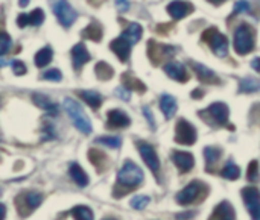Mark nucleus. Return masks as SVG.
Instances as JSON below:
<instances>
[{
  "label": "nucleus",
  "mask_w": 260,
  "mask_h": 220,
  "mask_svg": "<svg viewBox=\"0 0 260 220\" xmlns=\"http://www.w3.org/2000/svg\"><path fill=\"white\" fill-rule=\"evenodd\" d=\"M62 106H64L67 116L70 117V120L73 122L75 128L79 132H82L85 135L91 132V122H90V119L87 117V114L84 113V109L81 108V105L76 100L66 99L64 103H62Z\"/></svg>",
  "instance_id": "f257e3e1"
},
{
  "label": "nucleus",
  "mask_w": 260,
  "mask_h": 220,
  "mask_svg": "<svg viewBox=\"0 0 260 220\" xmlns=\"http://www.w3.org/2000/svg\"><path fill=\"white\" fill-rule=\"evenodd\" d=\"M142 181H143V172L133 161H126L120 167V170L117 172V182L120 186H125V187L133 189V187L140 186Z\"/></svg>",
  "instance_id": "f03ea898"
},
{
  "label": "nucleus",
  "mask_w": 260,
  "mask_h": 220,
  "mask_svg": "<svg viewBox=\"0 0 260 220\" xmlns=\"http://www.w3.org/2000/svg\"><path fill=\"white\" fill-rule=\"evenodd\" d=\"M233 44H235V50L239 55H247V53H250L253 50V47H254V36H253L251 29L247 24H241L236 29Z\"/></svg>",
  "instance_id": "7ed1b4c3"
},
{
  "label": "nucleus",
  "mask_w": 260,
  "mask_h": 220,
  "mask_svg": "<svg viewBox=\"0 0 260 220\" xmlns=\"http://www.w3.org/2000/svg\"><path fill=\"white\" fill-rule=\"evenodd\" d=\"M203 38L210 46V49L213 50V53L216 56H219V58L227 56V53H229V41L221 32H218L216 29L212 27V29H207L203 33Z\"/></svg>",
  "instance_id": "20e7f679"
},
{
  "label": "nucleus",
  "mask_w": 260,
  "mask_h": 220,
  "mask_svg": "<svg viewBox=\"0 0 260 220\" xmlns=\"http://www.w3.org/2000/svg\"><path fill=\"white\" fill-rule=\"evenodd\" d=\"M49 2H50V6L53 9V14L56 15L61 26L69 29L73 24V21L76 20L75 9L70 6V3L67 0H49Z\"/></svg>",
  "instance_id": "39448f33"
},
{
  "label": "nucleus",
  "mask_w": 260,
  "mask_h": 220,
  "mask_svg": "<svg viewBox=\"0 0 260 220\" xmlns=\"http://www.w3.org/2000/svg\"><path fill=\"white\" fill-rule=\"evenodd\" d=\"M175 141L186 146H192L197 141V129L186 119L178 120L175 126Z\"/></svg>",
  "instance_id": "423d86ee"
},
{
  "label": "nucleus",
  "mask_w": 260,
  "mask_h": 220,
  "mask_svg": "<svg viewBox=\"0 0 260 220\" xmlns=\"http://www.w3.org/2000/svg\"><path fill=\"white\" fill-rule=\"evenodd\" d=\"M137 148H139L140 157L145 161V164L151 169L152 173H157L160 170V161H158V155H157L155 149L149 143H143V141H140L137 144Z\"/></svg>",
  "instance_id": "0eeeda50"
},
{
  "label": "nucleus",
  "mask_w": 260,
  "mask_h": 220,
  "mask_svg": "<svg viewBox=\"0 0 260 220\" xmlns=\"http://www.w3.org/2000/svg\"><path fill=\"white\" fill-rule=\"evenodd\" d=\"M242 199L248 213L253 217L260 210V192L256 187H245L242 190Z\"/></svg>",
  "instance_id": "6e6552de"
},
{
  "label": "nucleus",
  "mask_w": 260,
  "mask_h": 220,
  "mask_svg": "<svg viewBox=\"0 0 260 220\" xmlns=\"http://www.w3.org/2000/svg\"><path fill=\"white\" fill-rule=\"evenodd\" d=\"M131 46H133V44H131L126 38H123L122 35L110 43V49H111V50L117 55V58H119L120 61H123V62L129 59Z\"/></svg>",
  "instance_id": "1a4fd4ad"
},
{
  "label": "nucleus",
  "mask_w": 260,
  "mask_h": 220,
  "mask_svg": "<svg viewBox=\"0 0 260 220\" xmlns=\"http://www.w3.org/2000/svg\"><path fill=\"white\" fill-rule=\"evenodd\" d=\"M207 114L218 123V125H225L229 122V106L222 102H216V103H212L209 108H207Z\"/></svg>",
  "instance_id": "9d476101"
},
{
  "label": "nucleus",
  "mask_w": 260,
  "mask_h": 220,
  "mask_svg": "<svg viewBox=\"0 0 260 220\" xmlns=\"http://www.w3.org/2000/svg\"><path fill=\"white\" fill-rule=\"evenodd\" d=\"M192 11H193V6L189 2H183V0H175V2H172L168 6L169 15L172 18H175V20H180V18L187 17Z\"/></svg>",
  "instance_id": "9b49d317"
},
{
  "label": "nucleus",
  "mask_w": 260,
  "mask_h": 220,
  "mask_svg": "<svg viewBox=\"0 0 260 220\" xmlns=\"http://www.w3.org/2000/svg\"><path fill=\"white\" fill-rule=\"evenodd\" d=\"M165 71L169 78L178 81V82H187L189 81V73L186 70V67L180 62L171 61L165 65Z\"/></svg>",
  "instance_id": "f8f14e48"
},
{
  "label": "nucleus",
  "mask_w": 260,
  "mask_h": 220,
  "mask_svg": "<svg viewBox=\"0 0 260 220\" xmlns=\"http://www.w3.org/2000/svg\"><path fill=\"white\" fill-rule=\"evenodd\" d=\"M200 189H201L200 182H192V184H189L187 187H184V189L177 195V202H178L180 205L192 204V202L198 198Z\"/></svg>",
  "instance_id": "ddd939ff"
},
{
  "label": "nucleus",
  "mask_w": 260,
  "mask_h": 220,
  "mask_svg": "<svg viewBox=\"0 0 260 220\" xmlns=\"http://www.w3.org/2000/svg\"><path fill=\"white\" fill-rule=\"evenodd\" d=\"M43 21H44V12H43V9H34L30 14H20L18 18H17V24L20 27H24L27 24L40 26Z\"/></svg>",
  "instance_id": "4468645a"
},
{
  "label": "nucleus",
  "mask_w": 260,
  "mask_h": 220,
  "mask_svg": "<svg viewBox=\"0 0 260 220\" xmlns=\"http://www.w3.org/2000/svg\"><path fill=\"white\" fill-rule=\"evenodd\" d=\"M72 61H73V67L76 70H79L84 64H87L90 61V53L87 50V47L84 44H76L72 49Z\"/></svg>",
  "instance_id": "2eb2a0df"
},
{
  "label": "nucleus",
  "mask_w": 260,
  "mask_h": 220,
  "mask_svg": "<svg viewBox=\"0 0 260 220\" xmlns=\"http://www.w3.org/2000/svg\"><path fill=\"white\" fill-rule=\"evenodd\" d=\"M172 160L175 163V166L181 170V172H190L195 166V160L193 155L189 152H174Z\"/></svg>",
  "instance_id": "dca6fc26"
},
{
  "label": "nucleus",
  "mask_w": 260,
  "mask_h": 220,
  "mask_svg": "<svg viewBox=\"0 0 260 220\" xmlns=\"http://www.w3.org/2000/svg\"><path fill=\"white\" fill-rule=\"evenodd\" d=\"M108 125L111 128H128L131 125V119L120 109L108 111Z\"/></svg>",
  "instance_id": "f3484780"
},
{
  "label": "nucleus",
  "mask_w": 260,
  "mask_h": 220,
  "mask_svg": "<svg viewBox=\"0 0 260 220\" xmlns=\"http://www.w3.org/2000/svg\"><path fill=\"white\" fill-rule=\"evenodd\" d=\"M160 109H161V113L165 114V117H166L168 120L172 119V117L175 116L177 109H178V105H177L175 97L171 96V94H163V96L160 97Z\"/></svg>",
  "instance_id": "a211bd4d"
},
{
  "label": "nucleus",
  "mask_w": 260,
  "mask_h": 220,
  "mask_svg": "<svg viewBox=\"0 0 260 220\" xmlns=\"http://www.w3.org/2000/svg\"><path fill=\"white\" fill-rule=\"evenodd\" d=\"M210 220H235V210L232 207V204L229 202H221L216 208L215 213Z\"/></svg>",
  "instance_id": "6ab92c4d"
},
{
  "label": "nucleus",
  "mask_w": 260,
  "mask_h": 220,
  "mask_svg": "<svg viewBox=\"0 0 260 220\" xmlns=\"http://www.w3.org/2000/svg\"><path fill=\"white\" fill-rule=\"evenodd\" d=\"M69 173H70V178L73 179V182L79 187H87L88 186V176L87 173L82 170V167L79 164H72L70 169H69Z\"/></svg>",
  "instance_id": "aec40b11"
},
{
  "label": "nucleus",
  "mask_w": 260,
  "mask_h": 220,
  "mask_svg": "<svg viewBox=\"0 0 260 220\" xmlns=\"http://www.w3.org/2000/svg\"><path fill=\"white\" fill-rule=\"evenodd\" d=\"M190 65H192V68L195 70V73L198 75V78L201 81H204V82H219L216 75L210 68H207L206 65H203L200 62H193V61L190 62Z\"/></svg>",
  "instance_id": "412c9836"
},
{
  "label": "nucleus",
  "mask_w": 260,
  "mask_h": 220,
  "mask_svg": "<svg viewBox=\"0 0 260 220\" xmlns=\"http://www.w3.org/2000/svg\"><path fill=\"white\" fill-rule=\"evenodd\" d=\"M32 99H34V103H35L37 106H40L41 109L47 111L49 114H53V116H55V114L58 113V105L53 103L47 96H44V94H34Z\"/></svg>",
  "instance_id": "4be33fe9"
},
{
  "label": "nucleus",
  "mask_w": 260,
  "mask_h": 220,
  "mask_svg": "<svg viewBox=\"0 0 260 220\" xmlns=\"http://www.w3.org/2000/svg\"><path fill=\"white\" fill-rule=\"evenodd\" d=\"M122 36L126 38L131 44L139 43V40L142 38V26L137 24V23H131V24L126 27V30L122 33Z\"/></svg>",
  "instance_id": "5701e85b"
},
{
  "label": "nucleus",
  "mask_w": 260,
  "mask_h": 220,
  "mask_svg": "<svg viewBox=\"0 0 260 220\" xmlns=\"http://www.w3.org/2000/svg\"><path fill=\"white\" fill-rule=\"evenodd\" d=\"M79 96L85 100V103H88L93 109H98L102 105V97L99 93L96 91H79Z\"/></svg>",
  "instance_id": "b1692460"
},
{
  "label": "nucleus",
  "mask_w": 260,
  "mask_h": 220,
  "mask_svg": "<svg viewBox=\"0 0 260 220\" xmlns=\"http://www.w3.org/2000/svg\"><path fill=\"white\" fill-rule=\"evenodd\" d=\"M53 58V52L52 47H43L41 50H38V53L35 55V65L37 67H44L47 65Z\"/></svg>",
  "instance_id": "393cba45"
},
{
  "label": "nucleus",
  "mask_w": 260,
  "mask_h": 220,
  "mask_svg": "<svg viewBox=\"0 0 260 220\" xmlns=\"http://www.w3.org/2000/svg\"><path fill=\"white\" fill-rule=\"evenodd\" d=\"M94 71H96V76H98L101 81H108V79H111V78H113V73H114V70H113L107 62H104V61H101V62L96 64Z\"/></svg>",
  "instance_id": "a878e982"
},
{
  "label": "nucleus",
  "mask_w": 260,
  "mask_h": 220,
  "mask_svg": "<svg viewBox=\"0 0 260 220\" xmlns=\"http://www.w3.org/2000/svg\"><path fill=\"white\" fill-rule=\"evenodd\" d=\"M72 216L75 217V220H94L93 211L88 207L84 205H78L72 210Z\"/></svg>",
  "instance_id": "bb28decb"
},
{
  "label": "nucleus",
  "mask_w": 260,
  "mask_h": 220,
  "mask_svg": "<svg viewBox=\"0 0 260 220\" xmlns=\"http://www.w3.org/2000/svg\"><path fill=\"white\" fill-rule=\"evenodd\" d=\"M82 35H84L85 38L93 40V41H101V38H102V29H101L99 24L91 23L90 26H87V27L82 30Z\"/></svg>",
  "instance_id": "cd10ccee"
},
{
  "label": "nucleus",
  "mask_w": 260,
  "mask_h": 220,
  "mask_svg": "<svg viewBox=\"0 0 260 220\" xmlns=\"http://www.w3.org/2000/svg\"><path fill=\"white\" fill-rule=\"evenodd\" d=\"M123 87H126V88H129V90H137V91H140V93H143V91L146 90V87H145L139 79L133 78L129 73H125V75H123Z\"/></svg>",
  "instance_id": "c85d7f7f"
},
{
  "label": "nucleus",
  "mask_w": 260,
  "mask_h": 220,
  "mask_svg": "<svg viewBox=\"0 0 260 220\" xmlns=\"http://www.w3.org/2000/svg\"><path fill=\"white\" fill-rule=\"evenodd\" d=\"M221 175H222L225 179L235 181V179H238V178L241 176V169H239L236 164H233V163H227L225 167L221 170Z\"/></svg>",
  "instance_id": "c756f323"
},
{
  "label": "nucleus",
  "mask_w": 260,
  "mask_h": 220,
  "mask_svg": "<svg viewBox=\"0 0 260 220\" xmlns=\"http://www.w3.org/2000/svg\"><path fill=\"white\" fill-rule=\"evenodd\" d=\"M204 158H206V164L207 166H213L215 163H218V160L221 158V149L209 146L204 149Z\"/></svg>",
  "instance_id": "7c9ffc66"
},
{
  "label": "nucleus",
  "mask_w": 260,
  "mask_h": 220,
  "mask_svg": "<svg viewBox=\"0 0 260 220\" xmlns=\"http://www.w3.org/2000/svg\"><path fill=\"white\" fill-rule=\"evenodd\" d=\"M23 199H24L26 205L29 207V210H35V208H38V207L41 205V202H43V196H41L40 193H35V192H29V193H26V195L23 196Z\"/></svg>",
  "instance_id": "2f4dec72"
},
{
  "label": "nucleus",
  "mask_w": 260,
  "mask_h": 220,
  "mask_svg": "<svg viewBox=\"0 0 260 220\" xmlns=\"http://www.w3.org/2000/svg\"><path fill=\"white\" fill-rule=\"evenodd\" d=\"M260 82L254 78H247L244 81H241V91L244 93H253V91H259Z\"/></svg>",
  "instance_id": "473e14b6"
},
{
  "label": "nucleus",
  "mask_w": 260,
  "mask_h": 220,
  "mask_svg": "<svg viewBox=\"0 0 260 220\" xmlns=\"http://www.w3.org/2000/svg\"><path fill=\"white\" fill-rule=\"evenodd\" d=\"M149 202H151V198L149 196H143V195H137V196H134L133 199H131V207L134 208V210H137V211H142V210H145L148 205H149Z\"/></svg>",
  "instance_id": "72a5a7b5"
},
{
  "label": "nucleus",
  "mask_w": 260,
  "mask_h": 220,
  "mask_svg": "<svg viewBox=\"0 0 260 220\" xmlns=\"http://www.w3.org/2000/svg\"><path fill=\"white\" fill-rule=\"evenodd\" d=\"M96 143L98 144H105V146H108L111 149H119L120 144H122V138L120 137H110V135H107V137L96 138Z\"/></svg>",
  "instance_id": "f704fd0d"
},
{
  "label": "nucleus",
  "mask_w": 260,
  "mask_h": 220,
  "mask_svg": "<svg viewBox=\"0 0 260 220\" xmlns=\"http://www.w3.org/2000/svg\"><path fill=\"white\" fill-rule=\"evenodd\" d=\"M11 46H12V41H11L9 35L3 32V33L0 35V53H2V55H6L8 50L11 49Z\"/></svg>",
  "instance_id": "c9c22d12"
},
{
  "label": "nucleus",
  "mask_w": 260,
  "mask_h": 220,
  "mask_svg": "<svg viewBox=\"0 0 260 220\" xmlns=\"http://www.w3.org/2000/svg\"><path fill=\"white\" fill-rule=\"evenodd\" d=\"M43 79H46V81H55V82H58V81H61V79H62V73H61L59 70L53 68V70H49V71L43 73Z\"/></svg>",
  "instance_id": "e433bc0d"
},
{
  "label": "nucleus",
  "mask_w": 260,
  "mask_h": 220,
  "mask_svg": "<svg viewBox=\"0 0 260 220\" xmlns=\"http://www.w3.org/2000/svg\"><path fill=\"white\" fill-rule=\"evenodd\" d=\"M259 176V163L257 161H251L250 163V167H248V181H256Z\"/></svg>",
  "instance_id": "4c0bfd02"
},
{
  "label": "nucleus",
  "mask_w": 260,
  "mask_h": 220,
  "mask_svg": "<svg viewBox=\"0 0 260 220\" xmlns=\"http://www.w3.org/2000/svg\"><path fill=\"white\" fill-rule=\"evenodd\" d=\"M12 71H14V75H17V76H23V75L27 71V68H26V65H24V62L15 59V61H12Z\"/></svg>",
  "instance_id": "58836bf2"
},
{
  "label": "nucleus",
  "mask_w": 260,
  "mask_h": 220,
  "mask_svg": "<svg viewBox=\"0 0 260 220\" xmlns=\"http://www.w3.org/2000/svg\"><path fill=\"white\" fill-rule=\"evenodd\" d=\"M248 9H250V5H248V2H247V0H239V2H236V5H235V11H233V14L247 12Z\"/></svg>",
  "instance_id": "ea45409f"
},
{
  "label": "nucleus",
  "mask_w": 260,
  "mask_h": 220,
  "mask_svg": "<svg viewBox=\"0 0 260 220\" xmlns=\"http://www.w3.org/2000/svg\"><path fill=\"white\" fill-rule=\"evenodd\" d=\"M143 116L146 117L151 129H155V120H154V116H152V113H151V109L148 106H143Z\"/></svg>",
  "instance_id": "a19ab883"
},
{
  "label": "nucleus",
  "mask_w": 260,
  "mask_h": 220,
  "mask_svg": "<svg viewBox=\"0 0 260 220\" xmlns=\"http://www.w3.org/2000/svg\"><path fill=\"white\" fill-rule=\"evenodd\" d=\"M114 3L119 12H126L129 9V0H116Z\"/></svg>",
  "instance_id": "79ce46f5"
},
{
  "label": "nucleus",
  "mask_w": 260,
  "mask_h": 220,
  "mask_svg": "<svg viewBox=\"0 0 260 220\" xmlns=\"http://www.w3.org/2000/svg\"><path fill=\"white\" fill-rule=\"evenodd\" d=\"M116 94L123 100H129V91H126V87H119L116 90Z\"/></svg>",
  "instance_id": "37998d69"
},
{
  "label": "nucleus",
  "mask_w": 260,
  "mask_h": 220,
  "mask_svg": "<svg viewBox=\"0 0 260 220\" xmlns=\"http://www.w3.org/2000/svg\"><path fill=\"white\" fill-rule=\"evenodd\" d=\"M251 67L256 70V71H260V58H256V59H253V62H251Z\"/></svg>",
  "instance_id": "c03bdc74"
},
{
  "label": "nucleus",
  "mask_w": 260,
  "mask_h": 220,
  "mask_svg": "<svg viewBox=\"0 0 260 220\" xmlns=\"http://www.w3.org/2000/svg\"><path fill=\"white\" fill-rule=\"evenodd\" d=\"M189 216H193V213H186L184 216H183V214H178V216H177V219H178V220H183V219L187 220V219H190Z\"/></svg>",
  "instance_id": "a18cd8bd"
},
{
  "label": "nucleus",
  "mask_w": 260,
  "mask_h": 220,
  "mask_svg": "<svg viewBox=\"0 0 260 220\" xmlns=\"http://www.w3.org/2000/svg\"><path fill=\"white\" fill-rule=\"evenodd\" d=\"M27 3H29V0H20V2H18V5H20L21 8H23V6H27Z\"/></svg>",
  "instance_id": "49530a36"
},
{
  "label": "nucleus",
  "mask_w": 260,
  "mask_h": 220,
  "mask_svg": "<svg viewBox=\"0 0 260 220\" xmlns=\"http://www.w3.org/2000/svg\"><path fill=\"white\" fill-rule=\"evenodd\" d=\"M210 3H213V5H219V3H222L224 0H209Z\"/></svg>",
  "instance_id": "de8ad7c7"
},
{
  "label": "nucleus",
  "mask_w": 260,
  "mask_h": 220,
  "mask_svg": "<svg viewBox=\"0 0 260 220\" xmlns=\"http://www.w3.org/2000/svg\"><path fill=\"white\" fill-rule=\"evenodd\" d=\"M253 220H260V210L256 213V214H254V216H253Z\"/></svg>",
  "instance_id": "09e8293b"
},
{
  "label": "nucleus",
  "mask_w": 260,
  "mask_h": 220,
  "mask_svg": "<svg viewBox=\"0 0 260 220\" xmlns=\"http://www.w3.org/2000/svg\"><path fill=\"white\" fill-rule=\"evenodd\" d=\"M105 220H114V219H105Z\"/></svg>",
  "instance_id": "8fccbe9b"
}]
</instances>
